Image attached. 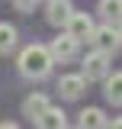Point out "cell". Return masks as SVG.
<instances>
[{"label":"cell","instance_id":"cell-1","mask_svg":"<svg viewBox=\"0 0 122 129\" xmlns=\"http://www.w3.org/2000/svg\"><path fill=\"white\" fill-rule=\"evenodd\" d=\"M51 64H55V58H51V52L45 45H29V48H23V55H19V71L26 78H35V81L48 78Z\"/></svg>","mask_w":122,"mask_h":129},{"label":"cell","instance_id":"cell-15","mask_svg":"<svg viewBox=\"0 0 122 129\" xmlns=\"http://www.w3.org/2000/svg\"><path fill=\"white\" fill-rule=\"evenodd\" d=\"M106 129H122V116H119V119H112V126H106Z\"/></svg>","mask_w":122,"mask_h":129},{"label":"cell","instance_id":"cell-7","mask_svg":"<svg viewBox=\"0 0 122 129\" xmlns=\"http://www.w3.org/2000/svg\"><path fill=\"white\" fill-rule=\"evenodd\" d=\"M35 126L39 129H68V116H64V110H58V107H48V110L35 119Z\"/></svg>","mask_w":122,"mask_h":129},{"label":"cell","instance_id":"cell-6","mask_svg":"<svg viewBox=\"0 0 122 129\" xmlns=\"http://www.w3.org/2000/svg\"><path fill=\"white\" fill-rule=\"evenodd\" d=\"M68 26V32L74 36L77 42H84V39H93V19L87 13H71V19L64 23Z\"/></svg>","mask_w":122,"mask_h":129},{"label":"cell","instance_id":"cell-10","mask_svg":"<svg viewBox=\"0 0 122 129\" xmlns=\"http://www.w3.org/2000/svg\"><path fill=\"white\" fill-rule=\"evenodd\" d=\"M106 113L100 110V107H87V110L80 113V129H106Z\"/></svg>","mask_w":122,"mask_h":129},{"label":"cell","instance_id":"cell-9","mask_svg":"<svg viewBox=\"0 0 122 129\" xmlns=\"http://www.w3.org/2000/svg\"><path fill=\"white\" fill-rule=\"evenodd\" d=\"M48 107H51V103H48V97H45V94H29L26 100H23V113H26L29 119H39V116H42Z\"/></svg>","mask_w":122,"mask_h":129},{"label":"cell","instance_id":"cell-12","mask_svg":"<svg viewBox=\"0 0 122 129\" xmlns=\"http://www.w3.org/2000/svg\"><path fill=\"white\" fill-rule=\"evenodd\" d=\"M16 45V29L10 23H0V55H10Z\"/></svg>","mask_w":122,"mask_h":129},{"label":"cell","instance_id":"cell-8","mask_svg":"<svg viewBox=\"0 0 122 129\" xmlns=\"http://www.w3.org/2000/svg\"><path fill=\"white\" fill-rule=\"evenodd\" d=\"M71 13H74V10H71V3H68V0H51L45 16H48V23H51V26H64V23L71 19Z\"/></svg>","mask_w":122,"mask_h":129},{"label":"cell","instance_id":"cell-14","mask_svg":"<svg viewBox=\"0 0 122 129\" xmlns=\"http://www.w3.org/2000/svg\"><path fill=\"white\" fill-rule=\"evenodd\" d=\"M16 7H19V10H32V7H35V3H39V0H13Z\"/></svg>","mask_w":122,"mask_h":129},{"label":"cell","instance_id":"cell-4","mask_svg":"<svg viewBox=\"0 0 122 129\" xmlns=\"http://www.w3.org/2000/svg\"><path fill=\"white\" fill-rule=\"evenodd\" d=\"M93 42H96V48L100 52H116V48L122 45L119 39V29H112V23H106V26H100V29H93Z\"/></svg>","mask_w":122,"mask_h":129},{"label":"cell","instance_id":"cell-17","mask_svg":"<svg viewBox=\"0 0 122 129\" xmlns=\"http://www.w3.org/2000/svg\"><path fill=\"white\" fill-rule=\"evenodd\" d=\"M119 39H122V26H119Z\"/></svg>","mask_w":122,"mask_h":129},{"label":"cell","instance_id":"cell-16","mask_svg":"<svg viewBox=\"0 0 122 129\" xmlns=\"http://www.w3.org/2000/svg\"><path fill=\"white\" fill-rule=\"evenodd\" d=\"M0 129H19L16 123H0Z\"/></svg>","mask_w":122,"mask_h":129},{"label":"cell","instance_id":"cell-13","mask_svg":"<svg viewBox=\"0 0 122 129\" xmlns=\"http://www.w3.org/2000/svg\"><path fill=\"white\" fill-rule=\"evenodd\" d=\"M100 13L106 16V23L122 19V0H103V3H100Z\"/></svg>","mask_w":122,"mask_h":129},{"label":"cell","instance_id":"cell-2","mask_svg":"<svg viewBox=\"0 0 122 129\" xmlns=\"http://www.w3.org/2000/svg\"><path fill=\"white\" fill-rule=\"evenodd\" d=\"M109 74V55L106 52H90L87 58H84V78L87 81H100V78H106Z\"/></svg>","mask_w":122,"mask_h":129},{"label":"cell","instance_id":"cell-5","mask_svg":"<svg viewBox=\"0 0 122 129\" xmlns=\"http://www.w3.org/2000/svg\"><path fill=\"white\" fill-rule=\"evenodd\" d=\"M84 87H87V78L84 74H61L58 78V94L64 100H77L84 94Z\"/></svg>","mask_w":122,"mask_h":129},{"label":"cell","instance_id":"cell-11","mask_svg":"<svg viewBox=\"0 0 122 129\" xmlns=\"http://www.w3.org/2000/svg\"><path fill=\"white\" fill-rule=\"evenodd\" d=\"M106 90H103V94H106V100L109 103H122V71H112V74H106Z\"/></svg>","mask_w":122,"mask_h":129},{"label":"cell","instance_id":"cell-3","mask_svg":"<svg viewBox=\"0 0 122 129\" xmlns=\"http://www.w3.org/2000/svg\"><path fill=\"white\" fill-rule=\"evenodd\" d=\"M48 52H51L55 61H71V58L77 55V39L71 36V32H64V36H58V39L48 45Z\"/></svg>","mask_w":122,"mask_h":129}]
</instances>
